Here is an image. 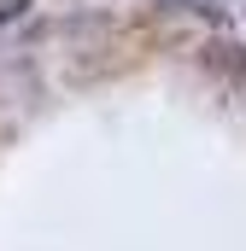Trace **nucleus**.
<instances>
[{
    "label": "nucleus",
    "instance_id": "nucleus-1",
    "mask_svg": "<svg viewBox=\"0 0 246 251\" xmlns=\"http://www.w3.org/2000/svg\"><path fill=\"white\" fill-rule=\"evenodd\" d=\"M199 64H205L211 76H223V82H246V47L241 41H211V47L199 53Z\"/></svg>",
    "mask_w": 246,
    "mask_h": 251
},
{
    "label": "nucleus",
    "instance_id": "nucleus-2",
    "mask_svg": "<svg viewBox=\"0 0 246 251\" xmlns=\"http://www.w3.org/2000/svg\"><path fill=\"white\" fill-rule=\"evenodd\" d=\"M176 6L193 12V18H205V24H217V29L229 24V6H223V0H176Z\"/></svg>",
    "mask_w": 246,
    "mask_h": 251
},
{
    "label": "nucleus",
    "instance_id": "nucleus-3",
    "mask_svg": "<svg viewBox=\"0 0 246 251\" xmlns=\"http://www.w3.org/2000/svg\"><path fill=\"white\" fill-rule=\"evenodd\" d=\"M24 6H30V0H0V24H12V18H18Z\"/></svg>",
    "mask_w": 246,
    "mask_h": 251
}]
</instances>
